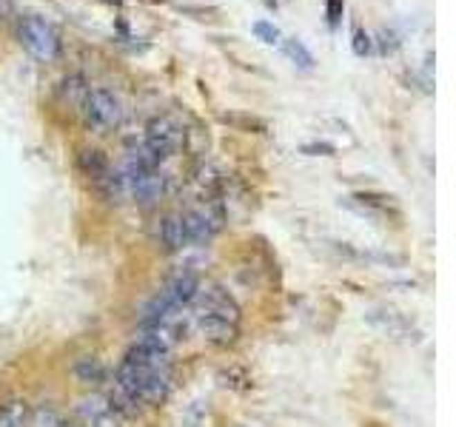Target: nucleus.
Returning a JSON list of instances; mask_svg holds the SVG:
<instances>
[{
  "instance_id": "obj_16",
  "label": "nucleus",
  "mask_w": 456,
  "mask_h": 427,
  "mask_svg": "<svg viewBox=\"0 0 456 427\" xmlns=\"http://www.w3.org/2000/svg\"><path fill=\"white\" fill-rule=\"evenodd\" d=\"M280 46H282V52L288 55V60H291L294 66H300L302 71H311V68H314V55H311L297 37H285Z\"/></svg>"
},
{
  "instance_id": "obj_1",
  "label": "nucleus",
  "mask_w": 456,
  "mask_h": 427,
  "mask_svg": "<svg viewBox=\"0 0 456 427\" xmlns=\"http://www.w3.org/2000/svg\"><path fill=\"white\" fill-rule=\"evenodd\" d=\"M188 319L208 345L228 348L239 336L243 314H239L237 299L223 285H206V288L197 291L194 302L188 305Z\"/></svg>"
},
{
  "instance_id": "obj_19",
  "label": "nucleus",
  "mask_w": 456,
  "mask_h": 427,
  "mask_svg": "<svg viewBox=\"0 0 456 427\" xmlns=\"http://www.w3.org/2000/svg\"><path fill=\"white\" fill-rule=\"evenodd\" d=\"M223 120L231 126H239V129H248V131H266V123L251 114H223Z\"/></svg>"
},
{
  "instance_id": "obj_3",
  "label": "nucleus",
  "mask_w": 456,
  "mask_h": 427,
  "mask_svg": "<svg viewBox=\"0 0 456 427\" xmlns=\"http://www.w3.org/2000/svg\"><path fill=\"white\" fill-rule=\"evenodd\" d=\"M185 126L177 120L174 114H160L146 126V137H143V146L149 149V154L157 162L172 160L183 146H185Z\"/></svg>"
},
{
  "instance_id": "obj_12",
  "label": "nucleus",
  "mask_w": 456,
  "mask_h": 427,
  "mask_svg": "<svg viewBox=\"0 0 456 427\" xmlns=\"http://www.w3.org/2000/svg\"><path fill=\"white\" fill-rule=\"evenodd\" d=\"M0 427H29V405L20 399H12L0 405Z\"/></svg>"
},
{
  "instance_id": "obj_6",
  "label": "nucleus",
  "mask_w": 456,
  "mask_h": 427,
  "mask_svg": "<svg viewBox=\"0 0 456 427\" xmlns=\"http://www.w3.org/2000/svg\"><path fill=\"white\" fill-rule=\"evenodd\" d=\"M77 421L80 427H123V419H120V413L111 408V401L100 393L94 396H83L77 401Z\"/></svg>"
},
{
  "instance_id": "obj_8",
  "label": "nucleus",
  "mask_w": 456,
  "mask_h": 427,
  "mask_svg": "<svg viewBox=\"0 0 456 427\" xmlns=\"http://www.w3.org/2000/svg\"><path fill=\"white\" fill-rule=\"evenodd\" d=\"M200 288H203V282H200L197 271L183 268V271H177L169 282H165V288H163L160 294L169 299L174 307H188L191 302H194V296H197Z\"/></svg>"
},
{
  "instance_id": "obj_21",
  "label": "nucleus",
  "mask_w": 456,
  "mask_h": 427,
  "mask_svg": "<svg viewBox=\"0 0 456 427\" xmlns=\"http://www.w3.org/2000/svg\"><path fill=\"white\" fill-rule=\"evenodd\" d=\"M343 12H345V0H325V17H328V26L331 29L340 26Z\"/></svg>"
},
{
  "instance_id": "obj_24",
  "label": "nucleus",
  "mask_w": 456,
  "mask_h": 427,
  "mask_svg": "<svg viewBox=\"0 0 456 427\" xmlns=\"http://www.w3.org/2000/svg\"><path fill=\"white\" fill-rule=\"evenodd\" d=\"M109 3H117V6H120V3H123V0H109Z\"/></svg>"
},
{
  "instance_id": "obj_25",
  "label": "nucleus",
  "mask_w": 456,
  "mask_h": 427,
  "mask_svg": "<svg viewBox=\"0 0 456 427\" xmlns=\"http://www.w3.org/2000/svg\"><path fill=\"white\" fill-rule=\"evenodd\" d=\"M63 427H80V424H66V421H63Z\"/></svg>"
},
{
  "instance_id": "obj_23",
  "label": "nucleus",
  "mask_w": 456,
  "mask_h": 427,
  "mask_svg": "<svg viewBox=\"0 0 456 427\" xmlns=\"http://www.w3.org/2000/svg\"><path fill=\"white\" fill-rule=\"evenodd\" d=\"M9 12H12V0H0V23L9 17Z\"/></svg>"
},
{
  "instance_id": "obj_13",
  "label": "nucleus",
  "mask_w": 456,
  "mask_h": 427,
  "mask_svg": "<svg viewBox=\"0 0 456 427\" xmlns=\"http://www.w3.org/2000/svg\"><path fill=\"white\" fill-rule=\"evenodd\" d=\"M109 160L103 157V151H98V149H83L80 151V169H83V174L91 180V182H98L106 171H109Z\"/></svg>"
},
{
  "instance_id": "obj_17",
  "label": "nucleus",
  "mask_w": 456,
  "mask_h": 427,
  "mask_svg": "<svg viewBox=\"0 0 456 427\" xmlns=\"http://www.w3.org/2000/svg\"><path fill=\"white\" fill-rule=\"evenodd\" d=\"M29 427H63V416L55 405L43 401V405L29 410Z\"/></svg>"
},
{
  "instance_id": "obj_9",
  "label": "nucleus",
  "mask_w": 456,
  "mask_h": 427,
  "mask_svg": "<svg viewBox=\"0 0 456 427\" xmlns=\"http://www.w3.org/2000/svg\"><path fill=\"white\" fill-rule=\"evenodd\" d=\"M157 243L165 254H177L183 248H188V234H185V220H183V211L174 213H165V217L157 222Z\"/></svg>"
},
{
  "instance_id": "obj_14",
  "label": "nucleus",
  "mask_w": 456,
  "mask_h": 427,
  "mask_svg": "<svg viewBox=\"0 0 456 427\" xmlns=\"http://www.w3.org/2000/svg\"><path fill=\"white\" fill-rule=\"evenodd\" d=\"M75 376L83 385H100L106 382V365L100 359H94V356H83L75 365Z\"/></svg>"
},
{
  "instance_id": "obj_5",
  "label": "nucleus",
  "mask_w": 456,
  "mask_h": 427,
  "mask_svg": "<svg viewBox=\"0 0 456 427\" xmlns=\"http://www.w3.org/2000/svg\"><path fill=\"white\" fill-rule=\"evenodd\" d=\"M185 220V234H188V245H203L211 243L226 225V211L220 200H203L200 205L183 211Z\"/></svg>"
},
{
  "instance_id": "obj_11",
  "label": "nucleus",
  "mask_w": 456,
  "mask_h": 427,
  "mask_svg": "<svg viewBox=\"0 0 456 427\" xmlns=\"http://www.w3.org/2000/svg\"><path fill=\"white\" fill-rule=\"evenodd\" d=\"M376 328H382L388 336H405V334H411V322H408L402 314L396 311H388V307H379V311H374L368 316Z\"/></svg>"
},
{
  "instance_id": "obj_18",
  "label": "nucleus",
  "mask_w": 456,
  "mask_h": 427,
  "mask_svg": "<svg viewBox=\"0 0 456 427\" xmlns=\"http://www.w3.org/2000/svg\"><path fill=\"white\" fill-rule=\"evenodd\" d=\"M251 29H254V35L266 43V46H280L282 43V32L274 26V23H268V20H257Z\"/></svg>"
},
{
  "instance_id": "obj_15",
  "label": "nucleus",
  "mask_w": 456,
  "mask_h": 427,
  "mask_svg": "<svg viewBox=\"0 0 456 427\" xmlns=\"http://www.w3.org/2000/svg\"><path fill=\"white\" fill-rule=\"evenodd\" d=\"M86 94H89V86H86V77L83 75H66L63 83H60V97L71 106H83L86 100Z\"/></svg>"
},
{
  "instance_id": "obj_20",
  "label": "nucleus",
  "mask_w": 456,
  "mask_h": 427,
  "mask_svg": "<svg viewBox=\"0 0 456 427\" xmlns=\"http://www.w3.org/2000/svg\"><path fill=\"white\" fill-rule=\"evenodd\" d=\"M351 49H354L356 57H368V55L374 52V40H371V35L356 26V29H354V40H351Z\"/></svg>"
},
{
  "instance_id": "obj_22",
  "label": "nucleus",
  "mask_w": 456,
  "mask_h": 427,
  "mask_svg": "<svg viewBox=\"0 0 456 427\" xmlns=\"http://www.w3.org/2000/svg\"><path fill=\"white\" fill-rule=\"evenodd\" d=\"M305 154H334V146L328 142H314V146H302Z\"/></svg>"
},
{
  "instance_id": "obj_2",
  "label": "nucleus",
  "mask_w": 456,
  "mask_h": 427,
  "mask_svg": "<svg viewBox=\"0 0 456 427\" xmlns=\"http://www.w3.org/2000/svg\"><path fill=\"white\" fill-rule=\"evenodd\" d=\"M17 40L32 57H37L43 63L57 60L60 46H63L57 29L40 15H23L17 20Z\"/></svg>"
},
{
  "instance_id": "obj_4",
  "label": "nucleus",
  "mask_w": 456,
  "mask_h": 427,
  "mask_svg": "<svg viewBox=\"0 0 456 427\" xmlns=\"http://www.w3.org/2000/svg\"><path fill=\"white\" fill-rule=\"evenodd\" d=\"M83 120L91 131H109V129H117L123 123L126 117V108H123V100L106 86H98V88H89L86 100H83Z\"/></svg>"
},
{
  "instance_id": "obj_10",
  "label": "nucleus",
  "mask_w": 456,
  "mask_h": 427,
  "mask_svg": "<svg viewBox=\"0 0 456 427\" xmlns=\"http://www.w3.org/2000/svg\"><path fill=\"white\" fill-rule=\"evenodd\" d=\"M98 185V191L109 200V202H123L129 197V182H126V174L123 169H114V165H109V171L94 182Z\"/></svg>"
},
{
  "instance_id": "obj_7",
  "label": "nucleus",
  "mask_w": 456,
  "mask_h": 427,
  "mask_svg": "<svg viewBox=\"0 0 456 427\" xmlns=\"http://www.w3.org/2000/svg\"><path fill=\"white\" fill-rule=\"evenodd\" d=\"M126 182H129V197L137 205H154V202H160L165 197V191H169V177H165L160 169L146 171L140 177H131Z\"/></svg>"
}]
</instances>
